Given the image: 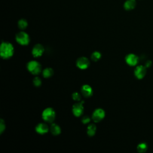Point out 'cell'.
Wrapping results in <instances>:
<instances>
[{
    "instance_id": "cell-10",
    "label": "cell",
    "mask_w": 153,
    "mask_h": 153,
    "mask_svg": "<svg viewBox=\"0 0 153 153\" xmlns=\"http://www.w3.org/2000/svg\"><path fill=\"white\" fill-rule=\"evenodd\" d=\"M44 52V47L40 44H35L32 50V54L33 57H38L41 56Z\"/></svg>"
},
{
    "instance_id": "cell-18",
    "label": "cell",
    "mask_w": 153,
    "mask_h": 153,
    "mask_svg": "<svg viewBox=\"0 0 153 153\" xmlns=\"http://www.w3.org/2000/svg\"><path fill=\"white\" fill-rule=\"evenodd\" d=\"M147 148H148V145L145 142L140 143L137 146V150L139 152H145L147 150Z\"/></svg>"
},
{
    "instance_id": "cell-1",
    "label": "cell",
    "mask_w": 153,
    "mask_h": 153,
    "mask_svg": "<svg viewBox=\"0 0 153 153\" xmlns=\"http://www.w3.org/2000/svg\"><path fill=\"white\" fill-rule=\"evenodd\" d=\"M14 53L13 45L8 42H2L0 47V55L2 58L7 59L10 58Z\"/></svg>"
},
{
    "instance_id": "cell-8",
    "label": "cell",
    "mask_w": 153,
    "mask_h": 153,
    "mask_svg": "<svg viewBox=\"0 0 153 153\" xmlns=\"http://www.w3.org/2000/svg\"><path fill=\"white\" fill-rule=\"evenodd\" d=\"M134 74L135 76L137 79H142L144 78L146 74V66H143V65H139L137 66L134 71Z\"/></svg>"
},
{
    "instance_id": "cell-11",
    "label": "cell",
    "mask_w": 153,
    "mask_h": 153,
    "mask_svg": "<svg viewBox=\"0 0 153 153\" xmlns=\"http://www.w3.org/2000/svg\"><path fill=\"white\" fill-rule=\"evenodd\" d=\"M48 130H49V127L48 125L43 123L38 124L35 127V131H36V133L40 134H44L47 133Z\"/></svg>"
},
{
    "instance_id": "cell-13",
    "label": "cell",
    "mask_w": 153,
    "mask_h": 153,
    "mask_svg": "<svg viewBox=\"0 0 153 153\" xmlns=\"http://www.w3.org/2000/svg\"><path fill=\"white\" fill-rule=\"evenodd\" d=\"M50 130L53 135L57 136L61 133V128L59 125L55 123H52L50 127Z\"/></svg>"
},
{
    "instance_id": "cell-6",
    "label": "cell",
    "mask_w": 153,
    "mask_h": 153,
    "mask_svg": "<svg viewBox=\"0 0 153 153\" xmlns=\"http://www.w3.org/2000/svg\"><path fill=\"white\" fill-rule=\"evenodd\" d=\"M105 116V112L102 108L96 109L92 114V120L98 123L104 118Z\"/></svg>"
},
{
    "instance_id": "cell-23",
    "label": "cell",
    "mask_w": 153,
    "mask_h": 153,
    "mask_svg": "<svg viewBox=\"0 0 153 153\" xmlns=\"http://www.w3.org/2000/svg\"><path fill=\"white\" fill-rule=\"evenodd\" d=\"M5 122L3 120V119H1V121H0V133L2 134V132L5 130Z\"/></svg>"
},
{
    "instance_id": "cell-3",
    "label": "cell",
    "mask_w": 153,
    "mask_h": 153,
    "mask_svg": "<svg viewBox=\"0 0 153 153\" xmlns=\"http://www.w3.org/2000/svg\"><path fill=\"white\" fill-rule=\"evenodd\" d=\"M56 117V112L52 108H45L42 113V119L48 123H52Z\"/></svg>"
},
{
    "instance_id": "cell-20",
    "label": "cell",
    "mask_w": 153,
    "mask_h": 153,
    "mask_svg": "<svg viewBox=\"0 0 153 153\" xmlns=\"http://www.w3.org/2000/svg\"><path fill=\"white\" fill-rule=\"evenodd\" d=\"M33 85L35 86V87H39L41 84H42V82H41V79L38 76H35L33 79Z\"/></svg>"
},
{
    "instance_id": "cell-7",
    "label": "cell",
    "mask_w": 153,
    "mask_h": 153,
    "mask_svg": "<svg viewBox=\"0 0 153 153\" xmlns=\"http://www.w3.org/2000/svg\"><path fill=\"white\" fill-rule=\"evenodd\" d=\"M76 65L81 69H85L90 66V60L86 57H80L77 59Z\"/></svg>"
},
{
    "instance_id": "cell-19",
    "label": "cell",
    "mask_w": 153,
    "mask_h": 153,
    "mask_svg": "<svg viewBox=\"0 0 153 153\" xmlns=\"http://www.w3.org/2000/svg\"><path fill=\"white\" fill-rule=\"evenodd\" d=\"M101 53L98 51H95L91 54V59L94 62L98 61L101 58Z\"/></svg>"
},
{
    "instance_id": "cell-15",
    "label": "cell",
    "mask_w": 153,
    "mask_h": 153,
    "mask_svg": "<svg viewBox=\"0 0 153 153\" xmlns=\"http://www.w3.org/2000/svg\"><path fill=\"white\" fill-rule=\"evenodd\" d=\"M96 131V126L94 124H90L87 126V133L89 136H93L95 134Z\"/></svg>"
},
{
    "instance_id": "cell-14",
    "label": "cell",
    "mask_w": 153,
    "mask_h": 153,
    "mask_svg": "<svg viewBox=\"0 0 153 153\" xmlns=\"http://www.w3.org/2000/svg\"><path fill=\"white\" fill-rule=\"evenodd\" d=\"M136 2L135 0H127L124 4V8L126 10H131L136 7Z\"/></svg>"
},
{
    "instance_id": "cell-22",
    "label": "cell",
    "mask_w": 153,
    "mask_h": 153,
    "mask_svg": "<svg viewBox=\"0 0 153 153\" xmlns=\"http://www.w3.org/2000/svg\"><path fill=\"white\" fill-rule=\"evenodd\" d=\"M90 121H91V118L88 115H84L81 118V122L84 124L89 123Z\"/></svg>"
},
{
    "instance_id": "cell-5",
    "label": "cell",
    "mask_w": 153,
    "mask_h": 153,
    "mask_svg": "<svg viewBox=\"0 0 153 153\" xmlns=\"http://www.w3.org/2000/svg\"><path fill=\"white\" fill-rule=\"evenodd\" d=\"M84 103V102L83 100L76 103H75L73 106H72V113L75 116V117H80L83 112H84V106H83V103Z\"/></svg>"
},
{
    "instance_id": "cell-4",
    "label": "cell",
    "mask_w": 153,
    "mask_h": 153,
    "mask_svg": "<svg viewBox=\"0 0 153 153\" xmlns=\"http://www.w3.org/2000/svg\"><path fill=\"white\" fill-rule=\"evenodd\" d=\"M16 40L19 44L22 45H26L30 42L29 35L23 31L19 32L16 34Z\"/></svg>"
},
{
    "instance_id": "cell-2",
    "label": "cell",
    "mask_w": 153,
    "mask_h": 153,
    "mask_svg": "<svg viewBox=\"0 0 153 153\" xmlns=\"http://www.w3.org/2000/svg\"><path fill=\"white\" fill-rule=\"evenodd\" d=\"M27 69L29 72L33 75L39 74L42 70L41 64L36 60H30L27 63Z\"/></svg>"
},
{
    "instance_id": "cell-21",
    "label": "cell",
    "mask_w": 153,
    "mask_h": 153,
    "mask_svg": "<svg viewBox=\"0 0 153 153\" xmlns=\"http://www.w3.org/2000/svg\"><path fill=\"white\" fill-rule=\"evenodd\" d=\"M72 97L73 99L75 101H77V102H79L81 100V94L78 93V92H74L72 94Z\"/></svg>"
},
{
    "instance_id": "cell-12",
    "label": "cell",
    "mask_w": 153,
    "mask_h": 153,
    "mask_svg": "<svg viewBox=\"0 0 153 153\" xmlns=\"http://www.w3.org/2000/svg\"><path fill=\"white\" fill-rule=\"evenodd\" d=\"M81 92L82 96L85 97H90L93 94V90L91 86L88 84L83 85L81 88Z\"/></svg>"
},
{
    "instance_id": "cell-16",
    "label": "cell",
    "mask_w": 153,
    "mask_h": 153,
    "mask_svg": "<svg viewBox=\"0 0 153 153\" xmlns=\"http://www.w3.org/2000/svg\"><path fill=\"white\" fill-rule=\"evenodd\" d=\"M53 69L51 68H46L42 71V75L44 78H48L53 75Z\"/></svg>"
},
{
    "instance_id": "cell-9",
    "label": "cell",
    "mask_w": 153,
    "mask_h": 153,
    "mask_svg": "<svg viewBox=\"0 0 153 153\" xmlns=\"http://www.w3.org/2000/svg\"><path fill=\"white\" fill-rule=\"evenodd\" d=\"M126 62V63L131 66H136L138 62H139V57L137 55L133 54V53H130L127 54L125 58Z\"/></svg>"
},
{
    "instance_id": "cell-17",
    "label": "cell",
    "mask_w": 153,
    "mask_h": 153,
    "mask_svg": "<svg viewBox=\"0 0 153 153\" xmlns=\"http://www.w3.org/2000/svg\"><path fill=\"white\" fill-rule=\"evenodd\" d=\"M17 25H18L19 28H20L22 30H23V29H25L27 27L28 23H27V22L26 19H21L18 21Z\"/></svg>"
}]
</instances>
